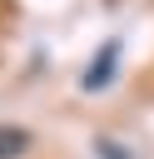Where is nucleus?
<instances>
[{"label": "nucleus", "mask_w": 154, "mask_h": 159, "mask_svg": "<svg viewBox=\"0 0 154 159\" xmlns=\"http://www.w3.org/2000/svg\"><path fill=\"white\" fill-rule=\"evenodd\" d=\"M114 70H119V40H104V45H99V55L84 65V80H79V84L94 94V89H104V84L114 80Z\"/></svg>", "instance_id": "f257e3e1"}, {"label": "nucleus", "mask_w": 154, "mask_h": 159, "mask_svg": "<svg viewBox=\"0 0 154 159\" xmlns=\"http://www.w3.org/2000/svg\"><path fill=\"white\" fill-rule=\"evenodd\" d=\"M25 149H30V134L15 124H0V159H20Z\"/></svg>", "instance_id": "f03ea898"}]
</instances>
